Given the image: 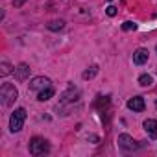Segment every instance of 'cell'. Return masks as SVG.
Here are the masks:
<instances>
[{
	"mask_svg": "<svg viewBox=\"0 0 157 157\" xmlns=\"http://www.w3.org/2000/svg\"><path fill=\"white\" fill-rule=\"evenodd\" d=\"M17 98H19V91H17L15 85H11V83H4L2 87H0V100H2V105L10 107Z\"/></svg>",
	"mask_w": 157,
	"mask_h": 157,
	"instance_id": "1",
	"label": "cell"
},
{
	"mask_svg": "<svg viewBox=\"0 0 157 157\" xmlns=\"http://www.w3.org/2000/svg\"><path fill=\"white\" fill-rule=\"evenodd\" d=\"M30 153L32 155H44V153H48L50 151V144H48V140L46 139H43V137H33L32 140H30Z\"/></svg>",
	"mask_w": 157,
	"mask_h": 157,
	"instance_id": "2",
	"label": "cell"
},
{
	"mask_svg": "<svg viewBox=\"0 0 157 157\" xmlns=\"http://www.w3.org/2000/svg\"><path fill=\"white\" fill-rule=\"evenodd\" d=\"M24 120H26V109H24V107L15 109L13 115H11V118H10V129H11L13 133L21 131L22 126H24Z\"/></svg>",
	"mask_w": 157,
	"mask_h": 157,
	"instance_id": "3",
	"label": "cell"
},
{
	"mask_svg": "<svg viewBox=\"0 0 157 157\" xmlns=\"http://www.w3.org/2000/svg\"><path fill=\"white\" fill-rule=\"evenodd\" d=\"M48 87H52V82L44 76H37L30 82V91H43V89H48Z\"/></svg>",
	"mask_w": 157,
	"mask_h": 157,
	"instance_id": "4",
	"label": "cell"
},
{
	"mask_svg": "<svg viewBox=\"0 0 157 157\" xmlns=\"http://www.w3.org/2000/svg\"><path fill=\"white\" fill-rule=\"evenodd\" d=\"M118 146H120L122 150H126V151H133V150L139 148L137 140H133V139H131L129 135H126V133L118 135Z\"/></svg>",
	"mask_w": 157,
	"mask_h": 157,
	"instance_id": "5",
	"label": "cell"
},
{
	"mask_svg": "<svg viewBox=\"0 0 157 157\" xmlns=\"http://www.w3.org/2000/svg\"><path fill=\"white\" fill-rule=\"evenodd\" d=\"M128 107H129L131 111H137V113L144 111V107H146L144 98H142V96H133V98H129V100H128Z\"/></svg>",
	"mask_w": 157,
	"mask_h": 157,
	"instance_id": "6",
	"label": "cell"
},
{
	"mask_svg": "<svg viewBox=\"0 0 157 157\" xmlns=\"http://www.w3.org/2000/svg\"><path fill=\"white\" fill-rule=\"evenodd\" d=\"M133 61H135L137 65H144V63L148 61V50H146V48H137V50L133 52Z\"/></svg>",
	"mask_w": 157,
	"mask_h": 157,
	"instance_id": "7",
	"label": "cell"
},
{
	"mask_svg": "<svg viewBox=\"0 0 157 157\" xmlns=\"http://www.w3.org/2000/svg\"><path fill=\"white\" fill-rule=\"evenodd\" d=\"M28 74H30V67H28L26 63H21V65L15 68V78H17L19 82L26 80V78H28Z\"/></svg>",
	"mask_w": 157,
	"mask_h": 157,
	"instance_id": "8",
	"label": "cell"
},
{
	"mask_svg": "<svg viewBox=\"0 0 157 157\" xmlns=\"http://www.w3.org/2000/svg\"><path fill=\"white\" fill-rule=\"evenodd\" d=\"M144 129H146V133L150 135V137H157V120H153V118H148V120H144Z\"/></svg>",
	"mask_w": 157,
	"mask_h": 157,
	"instance_id": "9",
	"label": "cell"
},
{
	"mask_svg": "<svg viewBox=\"0 0 157 157\" xmlns=\"http://www.w3.org/2000/svg\"><path fill=\"white\" fill-rule=\"evenodd\" d=\"M54 96V89L52 87H48V89H43V91H39V94H37V100L39 102H46V100H50Z\"/></svg>",
	"mask_w": 157,
	"mask_h": 157,
	"instance_id": "10",
	"label": "cell"
},
{
	"mask_svg": "<svg viewBox=\"0 0 157 157\" xmlns=\"http://www.w3.org/2000/svg\"><path fill=\"white\" fill-rule=\"evenodd\" d=\"M46 28L52 30V32H57V30H63V28H65V22H63V21H50V22L46 24Z\"/></svg>",
	"mask_w": 157,
	"mask_h": 157,
	"instance_id": "11",
	"label": "cell"
},
{
	"mask_svg": "<svg viewBox=\"0 0 157 157\" xmlns=\"http://www.w3.org/2000/svg\"><path fill=\"white\" fill-rule=\"evenodd\" d=\"M96 72H98V65H93L91 68H87V70L83 72V80H91V78H94Z\"/></svg>",
	"mask_w": 157,
	"mask_h": 157,
	"instance_id": "12",
	"label": "cell"
},
{
	"mask_svg": "<svg viewBox=\"0 0 157 157\" xmlns=\"http://www.w3.org/2000/svg\"><path fill=\"white\" fill-rule=\"evenodd\" d=\"M139 83H140L142 87H150V85L153 83V80H151V76H148V74H142V76L139 78Z\"/></svg>",
	"mask_w": 157,
	"mask_h": 157,
	"instance_id": "13",
	"label": "cell"
},
{
	"mask_svg": "<svg viewBox=\"0 0 157 157\" xmlns=\"http://www.w3.org/2000/svg\"><path fill=\"white\" fill-rule=\"evenodd\" d=\"M10 72H11V65L8 61H2L0 63V76H8Z\"/></svg>",
	"mask_w": 157,
	"mask_h": 157,
	"instance_id": "14",
	"label": "cell"
},
{
	"mask_svg": "<svg viewBox=\"0 0 157 157\" xmlns=\"http://www.w3.org/2000/svg\"><path fill=\"white\" fill-rule=\"evenodd\" d=\"M122 30H124V32H131V30H137V24L128 21V22H124V24H122Z\"/></svg>",
	"mask_w": 157,
	"mask_h": 157,
	"instance_id": "15",
	"label": "cell"
},
{
	"mask_svg": "<svg viewBox=\"0 0 157 157\" xmlns=\"http://www.w3.org/2000/svg\"><path fill=\"white\" fill-rule=\"evenodd\" d=\"M105 13H107L109 17H115V15H117V8H115V6H109V8L105 10Z\"/></svg>",
	"mask_w": 157,
	"mask_h": 157,
	"instance_id": "16",
	"label": "cell"
},
{
	"mask_svg": "<svg viewBox=\"0 0 157 157\" xmlns=\"http://www.w3.org/2000/svg\"><path fill=\"white\" fill-rule=\"evenodd\" d=\"M22 2H24V0H15V4H17V6H22Z\"/></svg>",
	"mask_w": 157,
	"mask_h": 157,
	"instance_id": "17",
	"label": "cell"
}]
</instances>
